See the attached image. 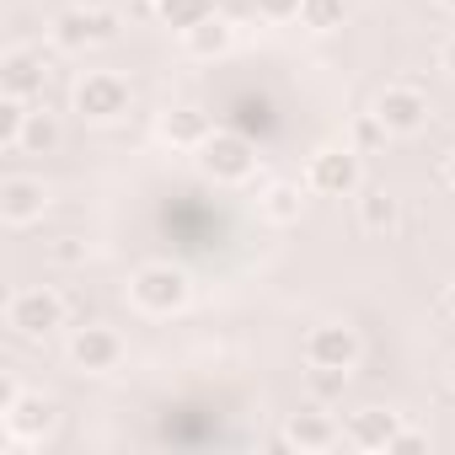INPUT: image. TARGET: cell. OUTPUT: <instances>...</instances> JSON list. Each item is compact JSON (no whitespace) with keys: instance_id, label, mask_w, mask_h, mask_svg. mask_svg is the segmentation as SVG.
Returning <instances> with one entry per match:
<instances>
[{"instance_id":"3957f363","label":"cell","mask_w":455,"mask_h":455,"mask_svg":"<svg viewBox=\"0 0 455 455\" xmlns=\"http://www.w3.org/2000/svg\"><path fill=\"white\" fill-rule=\"evenodd\" d=\"M188 295H193V284L177 263H140L129 274V300L140 316H177L188 306Z\"/></svg>"},{"instance_id":"ac0fdd59","label":"cell","mask_w":455,"mask_h":455,"mask_svg":"<svg viewBox=\"0 0 455 455\" xmlns=\"http://www.w3.org/2000/svg\"><path fill=\"white\" fill-rule=\"evenodd\" d=\"M220 6L214 0H156V17H161V28H172L177 38H188L198 22H209Z\"/></svg>"},{"instance_id":"30bf717a","label":"cell","mask_w":455,"mask_h":455,"mask_svg":"<svg viewBox=\"0 0 455 455\" xmlns=\"http://www.w3.org/2000/svg\"><path fill=\"white\" fill-rule=\"evenodd\" d=\"M44 209H49V188H44V177L17 172V177L0 182V220H6L12 231H28V225H38Z\"/></svg>"},{"instance_id":"83f0119b","label":"cell","mask_w":455,"mask_h":455,"mask_svg":"<svg viewBox=\"0 0 455 455\" xmlns=\"http://www.w3.org/2000/svg\"><path fill=\"white\" fill-rule=\"evenodd\" d=\"M439 70H444V76H455V38H444V44H439Z\"/></svg>"},{"instance_id":"603a6c76","label":"cell","mask_w":455,"mask_h":455,"mask_svg":"<svg viewBox=\"0 0 455 455\" xmlns=\"http://www.w3.org/2000/svg\"><path fill=\"white\" fill-rule=\"evenodd\" d=\"M22 129H28V102L6 97L0 102V150H22Z\"/></svg>"},{"instance_id":"ba28073f","label":"cell","mask_w":455,"mask_h":455,"mask_svg":"<svg viewBox=\"0 0 455 455\" xmlns=\"http://www.w3.org/2000/svg\"><path fill=\"white\" fill-rule=\"evenodd\" d=\"M300 354H306V364L354 370V364H359V354H364V343H359V332H354L348 322H322V327H311V332H306Z\"/></svg>"},{"instance_id":"6da1fadb","label":"cell","mask_w":455,"mask_h":455,"mask_svg":"<svg viewBox=\"0 0 455 455\" xmlns=\"http://www.w3.org/2000/svg\"><path fill=\"white\" fill-rule=\"evenodd\" d=\"M60 412L44 391H22L17 375H6V386H0V428H6V444L12 450H33L54 434Z\"/></svg>"},{"instance_id":"8fae6325","label":"cell","mask_w":455,"mask_h":455,"mask_svg":"<svg viewBox=\"0 0 455 455\" xmlns=\"http://www.w3.org/2000/svg\"><path fill=\"white\" fill-rule=\"evenodd\" d=\"M375 118L386 124V134H418L423 124H428V97L418 92V86H380V97H375Z\"/></svg>"},{"instance_id":"8992f818","label":"cell","mask_w":455,"mask_h":455,"mask_svg":"<svg viewBox=\"0 0 455 455\" xmlns=\"http://www.w3.org/2000/svg\"><path fill=\"white\" fill-rule=\"evenodd\" d=\"M49 38H54L60 54H86V49L118 38V17L102 12V6H76V12H60L54 17V33Z\"/></svg>"},{"instance_id":"e0dca14e","label":"cell","mask_w":455,"mask_h":455,"mask_svg":"<svg viewBox=\"0 0 455 455\" xmlns=\"http://www.w3.org/2000/svg\"><path fill=\"white\" fill-rule=\"evenodd\" d=\"M402 225V204H396V193H386V188H364L359 193V231H370V236H391Z\"/></svg>"},{"instance_id":"52a82bcc","label":"cell","mask_w":455,"mask_h":455,"mask_svg":"<svg viewBox=\"0 0 455 455\" xmlns=\"http://www.w3.org/2000/svg\"><path fill=\"white\" fill-rule=\"evenodd\" d=\"M306 188L316 198H348L359 193V150L354 145H327L306 161Z\"/></svg>"},{"instance_id":"5bb4252c","label":"cell","mask_w":455,"mask_h":455,"mask_svg":"<svg viewBox=\"0 0 455 455\" xmlns=\"http://www.w3.org/2000/svg\"><path fill=\"white\" fill-rule=\"evenodd\" d=\"M396 428H402V412H391V407H364V412H354V418L343 423V444H354V450H391Z\"/></svg>"},{"instance_id":"cb8c5ba5","label":"cell","mask_w":455,"mask_h":455,"mask_svg":"<svg viewBox=\"0 0 455 455\" xmlns=\"http://www.w3.org/2000/svg\"><path fill=\"white\" fill-rule=\"evenodd\" d=\"M348 145H354V150H359V156H370V150H375V145H386V124H380V118H375V108H370V113H359V118H354V134H348Z\"/></svg>"},{"instance_id":"4dcf8cb0","label":"cell","mask_w":455,"mask_h":455,"mask_svg":"<svg viewBox=\"0 0 455 455\" xmlns=\"http://www.w3.org/2000/svg\"><path fill=\"white\" fill-rule=\"evenodd\" d=\"M439 6H444V12H450V17H455V0H439Z\"/></svg>"},{"instance_id":"5b68a950","label":"cell","mask_w":455,"mask_h":455,"mask_svg":"<svg viewBox=\"0 0 455 455\" xmlns=\"http://www.w3.org/2000/svg\"><path fill=\"white\" fill-rule=\"evenodd\" d=\"M129 102H134V92L113 70H86L70 92V108L81 124H118V118H129Z\"/></svg>"},{"instance_id":"9c48e42d","label":"cell","mask_w":455,"mask_h":455,"mask_svg":"<svg viewBox=\"0 0 455 455\" xmlns=\"http://www.w3.org/2000/svg\"><path fill=\"white\" fill-rule=\"evenodd\" d=\"M118 359H124V338L113 327L86 322V327L70 332V364L81 375H108V370H118Z\"/></svg>"},{"instance_id":"d6986e66","label":"cell","mask_w":455,"mask_h":455,"mask_svg":"<svg viewBox=\"0 0 455 455\" xmlns=\"http://www.w3.org/2000/svg\"><path fill=\"white\" fill-rule=\"evenodd\" d=\"M60 140H65V129H60V118H54L49 108H28V129H22V150H28V156H54V150H60Z\"/></svg>"},{"instance_id":"d6a6232c","label":"cell","mask_w":455,"mask_h":455,"mask_svg":"<svg viewBox=\"0 0 455 455\" xmlns=\"http://www.w3.org/2000/svg\"><path fill=\"white\" fill-rule=\"evenodd\" d=\"M145 6H156V0H145Z\"/></svg>"},{"instance_id":"d4e9b609","label":"cell","mask_w":455,"mask_h":455,"mask_svg":"<svg viewBox=\"0 0 455 455\" xmlns=\"http://www.w3.org/2000/svg\"><path fill=\"white\" fill-rule=\"evenodd\" d=\"M258 12L274 22H290V17H300V0H258Z\"/></svg>"},{"instance_id":"1f68e13d","label":"cell","mask_w":455,"mask_h":455,"mask_svg":"<svg viewBox=\"0 0 455 455\" xmlns=\"http://www.w3.org/2000/svg\"><path fill=\"white\" fill-rule=\"evenodd\" d=\"M450 391H455V359H450Z\"/></svg>"},{"instance_id":"7a4b0ae2","label":"cell","mask_w":455,"mask_h":455,"mask_svg":"<svg viewBox=\"0 0 455 455\" xmlns=\"http://www.w3.org/2000/svg\"><path fill=\"white\" fill-rule=\"evenodd\" d=\"M193 161H198V172H204L209 182L242 188V182H252V172H258V145H252L247 134H236V129H214V134L193 150Z\"/></svg>"},{"instance_id":"4fadbf2b","label":"cell","mask_w":455,"mask_h":455,"mask_svg":"<svg viewBox=\"0 0 455 455\" xmlns=\"http://www.w3.org/2000/svg\"><path fill=\"white\" fill-rule=\"evenodd\" d=\"M44 81H49V70H44L38 49H6V60H0V92L17 102H33V97H44Z\"/></svg>"},{"instance_id":"f1b7e54d","label":"cell","mask_w":455,"mask_h":455,"mask_svg":"<svg viewBox=\"0 0 455 455\" xmlns=\"http://www.w3.org/2000/svg\"><path fill=\"white\" fill-rule=\"evenodd\" d=\"M444 311H450V316H455V284H450V290H444Z\"/></svg>"},{"instance_id":"484cf974","label":"cell","mask_w":455,"mask_h":455,"mask_svg":"<svg viewBox=\"0 0 455 455\" xmlns=\"http://www.w3.org/2000/svg\"><path fill=\"white\" fill-rule=\"evenodd\" d=\"M402 450H428V434H418V428H396V439H391L386 455H402Z\"/></svg>"},{"instance_id":"277c9868","label":"cell","mask_w":455,"mask_h":455,"mask_svg":"<svg viewBox=\"0 0 455 455\" xmlns=\"http://www.w3.org/2000/svg\"><path fill=\"white\" fill-rule=\"evenodd\" d=\"M65 316H70L65 295L49 290V284H22V290L6 300V327H12L17 338H28V343H44L49 332H60Z\"/></svg>"},{"instance_id":"4316f807","label":"cell","mask_w":455,"mask_h":455,"mask_svg":"<svg viewBox=\"0 0 455 455\" xmlns=\"http://www.w3.org/2000/svg\"><path fill=\"white\" fill-rule=\"evenodd\" d=\"M86 258V247L76 242V236H65V242H54V263H65V268H76Z\"/></svg>"},{"instance_id":"7c38bea8","label":"cell","mask_w":455,"mask_h":455,"mask_svg":"<svg viewBox=\"0 0 455 455\" xmlns=\"http://www.w3.org/2000/svg\"><path fill=\"white\" fill-rule=\"evenodd\" d=\"M338 439H343V428L332 423V412H322V402H316V407L290 412V418H284V434H279V444H290V450H300V455L332 450Z\"/></svg>"},{"instance_id":"44dd1931","label":"cell","mask_w":455,"mask_h":455,"mask_svg":"<svg viewBox=\"0 0 455 455\" xmlns=\"http://www.w3.org/2000/svg\"><path fill=\"white\" fill-rule=\"evenodd\" d=\"M295 22L311 28V33H338L348 22V0H300V17Z\"/></svg>"},{"instance_id":"ffe728a7","label":"cell","mask_w":455,"mask_h":455,"mask_svg":"<svg viewBox=\"0 0 455 455\" xmlns=\"http://www.w3.org/2000/svg\"><path fill=\"white\" fill-rule=\"evenodd\" d=\"M231 38H236V33H231V22L214 12V17H209V22H198L182 44H188V54H193V60H220L225 49H231Z\"/></svg>"},{"instance_id":"7402d4cb","label":"cell","mask_w":455,"mask_h":455,"mask_svg":"<svg viewBox=\"0 0 455 455\" xmlns=\"http://www.w3.org/2000/svg\"><path fill=\"white\" fill-rule=\"evenodd\" d=\"M348 375L354 370H327V364H306V391H311V402H338L343 391H348Z\"/></svg>"},{"instance_id":"9a60e30c","label":"cell","mask_w":455,"mask_h":455,"mask_svg":"<svg viewBox=\"0 0 455 455\" xmlns=\"http://www.w3.org/2000/svg\"><path fill=\"white\" fill-rule=\"evenodd\" d=\"M156 129H161V140H166L172 150H198V145L214 134L209 113H204V108H193V102H182V108H166Z\"/></svg>"},{"instance_id":"f546056e","label":"cell","mask_w":455,"mask_h":455,"mask_svg":"<svg viewBox=\"0 0 455 455\" xmlns=\"http://www.w3.org/2000/svg\"><path fill=\"white\" fill-rule=\"evenodd\" d=\"M444 177H450V188H455V156H450V161H444Z\"/></svg>"},{"instance_id":"2e32d148","label":"cell","mask_w":455,"mask_h":455,"mask_svg":"<svg viewBox=\"0 0 455 455\" xmlns=\"http://www.w3.org/2000/svg\"><path fill=\"white\" fill-rule=\"evenodd\" d=\"M306 182H268L263 188V198H258V214L268 220V225H295L300 214H306Z\"/></svg>"}]
</instances>
